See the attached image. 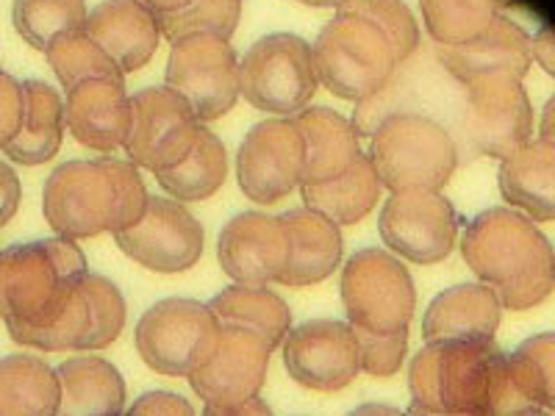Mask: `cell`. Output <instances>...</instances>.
<instances>
[{
    "label": "cell",
    "mask_w": 555,
    "mask_h": 416,
    "mask_svg": "<svg viewBox=\"0 0 555 416\" xmlns=\"http://www.w3.org/2000/svg\"><path fill=\"white\" fill-rule=\"evenodd\" d=\"M62 384L53 366L28 353L0 359V414H59Z\"/></svg>",
    "instance_id": "30"
},
{
    "label": "cell",
    "mask_w": 555,
    "mask_h": 416,
    "mask_svg": "<svg viewBox=\"0 0 555 416\" xmlns=\"http://www.w3.org/2000/svg\"><path fill=\"white\" fill-rule=\"evenodd\" d=\"M83 291H87L89 300L87 350H103V347L114 344L117 336L122 334L128 316L126 297L108 277L92 275V272H87V277H83Z\"/></svg>",
    "instance_id": "36"
},
{
    "label": "cell",
    "mask_w": 555,
    "mask_h": 416,
    "mask_svg": "<svg viewBox=\"0 0 555 416\" xmlns=\"http://www.w3.org/2000/svg\"><path fill=\"white\" fill-rule=\"evenodd\" d=\"M114 242L128 259L145 270L176 275L186 272L203 256V225L170 197H151L137 225L117 231Z\"/></svg>",
    "instance_id": "16"
},
{
    "label": "cell",
    "mask_w": 555,
    "mask_h": 416,
    "mask_svg": "<svg viewBox=\"0 0 555 416\" xmlns=\"http://www.w3.org/2000/svg\"><path fill=\"white\" fill-rule=\"evenodd\" d=\"M378 231L391 252L414 264H439L453 252L459 217L439 192H395L380 211Z\"/></svg>",
    "instance_id": "15"
},
{
    "label": "cell",
    "mask_w": 555,
    "mask_h": 416,
    "mask_svg": "<svg viewBox=\"0 0 555 416\" xmlns=\"http://www.w3.org/2000/svg\"><path fill=\"white\" fill-rule=\"evenodd\" d=\"M320 78L311 44L295 34H270L240 62L242 98L267 114H297L317 95Z\"/></svg>",
    "instance_id": "9"
},
{
    "label": "cell",
    "mask_w": 555,
    "mask_h": 416,
    "mask_svg": "<svg viewBox=\"0 0 555 416\" xmlns=\"http://www.w3.org/2000/svg\"><path fill=\"white\" fill-rule=\"evenodd\" d=\"M295 122L306 142L304 183L331 181L361 156L359 131H356L353 122L345 120L334 108H300L295 114Z\"/></svg>",
    "instance_id": "25"
},
{
    "label": "cell",
    "mask_w": 555,
    "mask_h": 416,
    "mask_svg": "<svg viewBox=\"0 0 555 416\" xmlns=\"http://www.w3.org/2000/svg\"><path fill=\"white\" fill-rule=\"evenodd\" d=\"M500 192L517 211L537 222L555 220V145L539 136L500 161Z\"/></svg>",
    "instance_id": "24"
},
{
    "label": "cell",
    "mask_w": 555,
    "mask_h": 416,
    "mask_svg": "<svg viewBox=\"0 0 555 416\" xmlns=\"http://www.w3.org/2000/svg\"><path fill=\"white\" fill-rule=\"evenodd\" d=\"M23 112H26L23 83L9 73H0V151L17 136L20 126H23Z\"/></svg>",
    "instance_id": "40"
},
{
    "label": "cell",
    "mask_w": 555,
    "mask_h": 416,
    "mask_svg": "<svg viewBox=\"0 0 555 416\" xmlns=\"http://www.w3.org/2000/svg\"><path fill=\"white\" fill-rule=\"evenodd\" d=\"M347 322L370 334H403L416 309L414 277L389 250L364 247L345 261L339 284Z\"/></svg>",
    "instance_id": "7"
},
{
    "label": "cell",
    "mask_w": 555,
    "mask_h": 416,
    "mask_svg": "<svg viewBox=\"0 0 555 416\" xmlns=\"http://www.w3.org/2000/svg\"><path fill=\"white\" fill-rule=\"evenodd\" d=\"M208 309L215 311L220 325H236V328L259 334L270 344V350H278V344H284L286 334H289V306L284 303V297H278L267 286H228L208 303Z\"/></svg>",
    "instance_id": "29"
},
{
    "label": "cell",
    "mask_w": 555,
    "mask_h": 416,
    "mask_svg": "<svg viewBox=\"0 0 555 416\" xmlns=\"http://www.w3.org/2000/svg\"><path fill=\"white\" fill-rule=\"evenodd\" d=\"M0 73H3V69H0Z\"/></svg>",
    "instance_id": "47"
},
{
    "label": "cell",
    "mask_w": 555,
    "mask_h": 416,
    "mask_svg": "<svg viewBox=\"0 0 555 416\" xmlns=\"http://www.w3.org/2000/svg\"><path fill=\"white\" fill-rule=\"evenodd\" d=\"M539 131H542V139H547V142H553L555 145V95L544 103L542 126H539Z\"/></svg>",
    "instance_id": "44"
},
{
    "label": "cell",
    "mask_w": 555,
    "mask_h": 416,
    "mask_svg": "<svg viewBox=\"0 0 555 416\" xmlns=\"http://www.w3.org/2000/svg\"><path fill=\"white\" fill-rule=\"evenodd\" d=\"M359 339L361 373L373 378H391L405 361L409 350V330L403 334H370L364 328H353Z\"/></svg>",
    "instance_id": "38"
},
{
    "label": "cell",
    "mask_w": 555,
    "mask_h": 416,
    "mask_svg": "<svg viewBox=\"0 0 555 416\" xmlns=\"http://www.w3.org/2000/svg\"><path fill=\"white\" fill-rule=\"evenodd\" d=\"M158 183L167 195L181 203H197L217 195L228 178V153L211 128L203 126L197 133L195 145L186 153L183 161H178L170 170L156 172Z\"/></svg>",
    "instance_id": "31"
},
{
    "label": "cell",
    "mask_w": 555,
    "mask_h": 416,
    "mask_svg": "<svg viewBox=\"0 0 555 416\" xmlns=\"http://www.w3.org/2000/svg\"><path fill=\"white\" fill-rule=\"evenodd\" d=\"M62 384L59 414H122L126 380L101 355H76L56 369Z\"/></svg>",
    "instance_id": "27"
},
{
    "label": "cell",
    "mask_w": 555,
    "mask_h": 416,
    "mask_svg": "<svg viewBox=\"0 0 555 416\" xmlns=\"http://www.w3.org/2000/svg\"><path fill=\"white\" fill-rule=\"evenodd\" d=\"M503 306L486 284H459L434 297L423 320L425 341L494 339Z\"/></svg>",
    "instance_id": "23"
},
{
    "label": "cell",
    "mask_w": 555,
    "mask_h": 416,
    "mask_svg": "<svg viewBox=\"0 0 555 416\" xmlns=\"http://www.w3.org/2000/svg\"><path fill=\"white\" fill-rule=\"evenodd\" d=\"M519 353L528 355L530 366L539 378L544 408L555 411V334H539L525 339L517 347Z\"/></svg>",
    "instance_id": "39"
},
{
    "label": "cell",
    "mask_w": 555,
    "mask_h": 416,
    "mask_svg": "<svg viewBox=\"0 0 555 416\" xmlns=\"http://www.w3.org/2000/svg\"><path fill=\"white\" fill-rule=\"evenodd\" d=\"M64 120L78 145L98 153L126 147L131 131V98L122 81L112 78H87L67 89Z\"/></svg>",
    "instance_id": "19"
},
{
    "label": "cell",
    "mask_w": 555,
    "mask_h": 416,
    "mask_svg": "<svg viewBox=\"0 0 555 416\" xmlns=\"http://www.w3.org/2000/svg\"><path fill=\"white\" fill-rule=\"evenodd\" d=\"M300 3H306V6H317V9H325V6L339 9L345 0H300Z\"/></svg>",
    "instance_id": "46"
},
{
    "label": "cell",
    "mask_w": 555,
    "mask_h": 416,
    "mask_svg": "<svg viewBox=\"0 0 555 416\" xmlns=\"http://www.w3.org/2000/svg\"><path fill=\"white\" fill-rule=\"evenodd\" d=\"M131 414H195L190 400L170 394V391H151L131 405Z\"/></svg>",
    "instance_id": "41"
},
{
    "label": "cell",
    "mask_w": 555,
    "mask_h": 416,
    "mask_svg": "<svg viewBox=\"0 0 555 416\" xmlns=\"http://www.w3.org/2000/svg\"><path fill=\"white\" fill-rule=\"evenodd\" d=\"M464 133L475 153L489 158L512 156L533 133V108L514 76H478L464 83Z\"/></svg>",
    "instance_id": "13"
},
{
    "label": "cell",
    "mask_w": 555,
    "mask_h": 416,
    "mask_svg": "<svg viewBox=\"0 0 555 416\" xmlns=\"http://www.w3.org/2000/svg\"><path fill=\"white\" fill-rule=\"evenodd\" d=\"M461 256L503 309H537L555 289L553 245L522 211H480L461 236Z\"/></svg>",
    "instance_id": "2"
},
{
    "label": "cell",
    "mask_w": 555,
    "mask_h": 416,
    "mask_svg": "<svg viewBox=\"0 0 555 416\" xmlns=\"http://www.w3.org/2000/svg\"><path fill=\"white\" fill-rule=\"evenodd\" d=\"M48 64L53 67L56 78L62 81L64 92L87 78H112V81H126V73L117 67L112 56L103 51L95 39L87 31H69L51 44Z\"/></svg>",
    "instance_id": "34"
},
{
    "label": "cell",
    "mask_w": 555,
    "mask_h": 416,
    "mask_svg": "<svg viewBox=\"0 0 555 416\" xmlns=\"http://www.w3.org/2000/svg\"><path fill=\"white\" fill-rule=\"evenodd\" d=\"M87 272L81 247L59 234L0 250V320L9 336L17 341L53 325L76 300Z\"/></svg>",
    "instance_id": "4"
},
{
    "label": "cell",
    "mask_w": 555,
    "mask_h": 416,
    "mask_svg": "<svg viewBox=\"0 0 555 416\" xmlns=\"http://www.w3.org/2000/svg\"><path fill=\"white\" fill-rule=\"evenodd\" d=\"M339 9L373 20L375 26L389 37L398 67L409 62L411 53L420 44V28H416L414 14L403 0H345Z\"/></svg>",
    "instance_id": "37"
},
{
    "label": "cell",
    "mask_w": 555,
    "mask_h": 416,
    "mask_svg": "<svg viewBox=\"0 0 555 416\" xmlns=\"http://www.w3.org/2000/svg\"><path fill=\"white\" fill-rule=\"evenodd\" d=\"M240 14L242 0H190L176 12L158 14V28L170 42L186 34H217L231 39L240 26Z\"/></svg>",
    "instance_id": "35"
},
{
    "label": "cell",
    "mask_w": 555,
    "mask_h": 416,
    "mask_svg": "<svg viewBox=\"0 0 555 416\" xmlns=\"http://www.w3.org/2000/svg\"><path fill=\"white\" fill-rule=\"evenodd\" d=\"M414 414H525L494 339L425 341L411 359Z\"/></svg>",
    "instance_id": "1"
},
{
    "label": "cell",
    "mask_w": 555,
    "mask_h": 416,
    "mask_svg": "<svg viewBox=\"0 0 555 416\" xmlns=\"http://www.w3.org/2000/svg\"><path fill=\"white\" fill-rule=\"evenodd\" d=\"M286 227H289V261L278 277V284L284 286H314L334 275L336 266L341 264V225L328 220L314 208H295L286 211Z\"/></svg>",
    "instance_id": "22"
},
{
    "label": "cell",
    "mask_w": 555,
    "mask_h": 416,
    "mask_svg": "<svg viewBox=\"0 0 555 416\" xmlns=\"http://www.w3.org/2000/svg\"><path fill=\"white\" fill-rule=\"evenodd\" d=\"M289 227L284 217L245 211L222 227L217 259L236 284L267 286L278 281L289 261Z\"/></svg>",
    "instance_id": "18"
},
{
    "label": "cell",
    "mask_w": 555,
    "mask_h": 416,
    "mask_svg": "<svg viewBox=\"0 0 555 416\" xmlns=\"http://www.w3.org/2000/svg\"><path fill=\"white\" fill-rule=\"evenodd\" d=\"M270 355V344L259 334L222 325L215 355L186 375V380L206 405V414H234L242 403L259 398Z\"/></svg>",
    "instance_id": "14"
},
{
    "label": "cell",
    "mask_w": 555,
    "mask_h": 416,
    "mask_svg": "<svg viewBox=\"0 0 555 416\" xmlns=\"http://www.w3.org/2000/svg\"><path fill=\"white\" fill-rule=\"evenodd\" d=\"M503 0H420L436 44H464L492 26Z\"/></svg>",
    "instance_id": "33"
},
{
    "label": "cell",
    "mask_w": 555,
    "mask_h": 416,
    "mask_svg": "<svg viewBox=\"0 0 555 416\" xmlns=\"http://www.w3.org/2000/svg\"><path fill=\"white\" fill-rule=\"evenodd\" d=\"M380 186L384 183H380L373 158L361 153L341 176L322 183H304L300 195H304L306 208H314L336 225H356L375 208Z\"/></svg>",
    "instance_id": "28"
},
{
    "label": "cell",
    "mask_w": 555,
    "mask_h": 416,
    "mask_svg": "<svg viewBox=\"0 0 555 416\" xmlns=\"http://www.w3.org/2000/svg\"><path fill=\"white\" fill-rule=\"evenodd\" d=\"M439 62L461 83L478 76L525 78L533 64V44L522 26L498 14L492 26L473 42L439 44Z\"/></svg>",
    "instance_id": "20"
},
{
    "label": "cell",
    "mask_w": 555,
    "mask_h": 416,
    "mask_svg": "<svg viewBox=\"0 0 555 416\" xmlns=\"http://www.w3.org/2000/svg\"><path fill=\"white\" fill-rule=\"evenodd\" d=\"M83 31L101 44L122 73H137L153 58L162 39L158 14L142 0H103L89 12Z\"/></svg>",
    "instance_id": "21"
},
{
    "label": "cell",
    "mask_w": 555,
    "mask_h": 416,
    "mask_svg": "<svg viewBox=\"0 0 555 416\" xmlns=\"http://www.w3.org/2000/svg\"><path fill=\"white\" fill-rule=\"evenodd\" d=\"M284 364L295 384L311 391H339L361 373L353 325L309 320L284 339Z\"/></svg>",
    "instance_id": "17"
},
{
    "label": "cell",
    "mask_w": 555,
    "mask_h": 416,
    "mask_svg": "<svg viewBox=\"0 0 555 416\" xmlns=\"http://www.w3.org/2000/svg\"><path fill=\"white\" fill-rule=\"evenodd\" d=\"M220 336L222 325L208 306L170 297L142 314L137 350L153 373L186 378L215 355Z\"/></svg>",
    "instance_id": "8"
},
{
    "label": "cell",
    "mask_w": 555,
    "mask_h": 416,
    "mask_svg": "<svg viewBox=\"0 0 555 416\" xmlns=\"http://www.w3.org/2000/svg\"><path fill=\"white\" fill-rule=\"evenodd\" d=\"M87 3L83 0H14L12 23L23 42L34 51L48 53L56 39L87 26Z\"/></svg>",
    "instance_id": "32"
},
{
    "label": "cell",
    "mask_w": 555,
    "mask_h": 416,
    "mask_svg": "<svg viewBox=\"0 0 555 416\" xmlns=\"http://www.w3.org/2000/svg\"><path fill=\"white\" fill-rule=\"evenodd\" d=\"M306 142L295 117L253 126L236 156V178L247 200L272 206L304 183Z\"/></svg>",
    "instance_id": "12"
},
{
    "label": "cell",
    "mask_w": 555,
    "mask_h": 416,
    "mask_svg": "<svg viewBox=\"0 0 555 416\" xmlns=\"http://www.w3.org/2000/svg\"><path fill=\"white\" fill-rule=\"evenodd\" d=\"M311 56L322 87L341 101H370L398 69L389 37L370 17L345 9L322 28Z\"/></svg>",
    "instance_id": "6"
},
{
    "label": "cell",
    "mask_w": 555,
    "mask_h": 416,
    "mask_svg": "<svg viewBox=\"0 0 555 416\" xmlns=\"http://www.w3.org/2000/svg\"><path fill=\"white\" fill-rule=\"evenodd\" d=\"M203 122L176 89L151 87L131 98V131L126 139L128 161L139 170L162 172L186 158Z\"/></svg>",
    "instance_id": "11"
},
{
    "label": "cell",
    "mask_w": 555,
    "mask_h": 416,
    "mask_svg": "<svg viewBox=\"0 0 555 416\" xmlns=\"http://www.w3.org/2000/svg\"><path fill=\"white\" fill-rule=\"evenodd\" d=\"M165 81L195 108L201 122L220 120L242 95L234 44L217 34H186L176 39Z\"/></svg>",
    "instance_id": "10"
},
{
    "label": "cell",
    "mask_w": 555,
    "mask_h": 416,
    "mask_svg": "<svg viewBox=\"0 0 555 416\" xmlns=\"http://www.w3.org/2000/svg\"><path fill=\"white\" fill-rule=\"evenodd\" d=\"M147 200L151 195L139 167L120 158L64 161L48 176L42 190L44 220L59 236L73 242L137 225Z\"/></svg>",
    "instance_id": "3"
},
{
    "label": "cell",
    "mask_w": 555,
    "mask_h": 416,
    "mask_svg": "<svg viewBox=\"0 0 555 416\" xmlns=\"http://www.w3.org/2000/svg\"><path fill=\"white\" fill-rule=\"evenodd\" d=\"M530 44H533V62L542 64L544 73L555 78V28L542 26L537 37L530 39Z\"/></svg>",
    "instance_id": "43"
},
{
    "label": "cell",
    "mask_w": 555,
    "mask_h": 416,
    "mask_svg": "<svg viewBox=\"0 0 555 416\" xmlns=\"http://www.w3.org/2000/svg\"><path fill=\"white\" fill-rule=\"evenodd\" d=\"M23 126L17 136L3 147L14 165L39 167L48 165L62 151V139L67 120H64V101L56 89L44 81H23Z\"/></svg>",
    "instance_id": "26"
},
{
    "label": "cell",
    "mask_w": 555,
    "mask_h": 416,
    "mask_svg": "<svg viewBox=\"0 0 555 416\" xmlns=\"http://www.w3.org/2000/svg\"><path fill=\"white\" fill-rule=\"evenodd\" d=\"M370 136V158L389 192H439L459 170L455 139L423 114H389Z\"/></svg>",
    "instance_id": "5"
},
{
    "label": "cell",
    "mask_w": 555,
    "mask_h": 416,
    "mask_svg": "<svg viewBox=\"0 0 555 416\" xmlns=\"http://www.w3.org/2000/svg\"><path fill=\"white\" fill-rule=\"evenodd\" d=\"M20 200H23V190H20L17 172L0 161V227L14 220Z\"/></svg>",
    "instance_id": "42"
},
{
    "label": "cell",
    "mask_w": 555,
    "mask_h": 416,
    "mask_svg": "<svg viewBox=\"0 0 555 416\" xmlns=\"http://www.w3.org/2000/svg\"><path fill=\"white\" fill-rule=\"evenodd\" d=\"M145 6H151L156 14H165V12H176V9L186 6L190 0H142Z\"/></svg>",
    "instance_id": "45"
}]
</instances>
